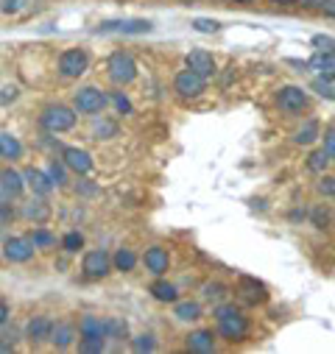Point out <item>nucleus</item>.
Here are the masks:
<instances>
[{
    "label": "nucleus",
    "instance_id": "obj_1",
    "mask_svg": "<svg viewBox=\"0 0 335 354\" xmlns=\"http://www.w3.org/2000/svg\"><path fill=\"white\" fill-rule=\"evenodd\" d=\"M215 324H218V335H221L224 340H229V343L246 340V337H248V329H251L248 318H246L235 304H221V307L215 310Z\"/></svg>",
    "mask_w": 335,
    "mask_h": 354
},
{
    "label": "nucleus",
    "instance_id": "obj_2",
    "mask_svg": "<svg viewBox=\"0 0 335 354\" xmlns=\"http://www.w3.org/2000/svg\"><path fill=\"white\" fill-rule=\"evenodd\" d=\"M75 120H78V112L67 104H48L39 115V126L48 134H64V131L75 129Z\"/></svg>",
    "mask_w": 335,
    "mask_h": 354
},
{
    "label": "nucleus",
    "instance_id": "obj_3",
    "mask_svg": "<svg viewBox=\"0 0 335 354\" xmlns=\"http://www.w3.org/2000/svg\"><path fill=\"white\" fill-rule=\"evenodd\" d=\"M109 106V95L101 90V86H78V90L73 93V109L78 115H101L104 109Z\"/></svg>",
    "mask_w": 335,
    "mask_h": 354
},
{
    "label": "nucleus",
    "instance_id": "obj_4",
    "mask_svg": "<svg viewBox=\"0 0 335 354\" xmlns=\"http://www.w3.org/2000/svg\"><path fill=\"white\" fill-rule=\"evenodd\" d=\"M107 73H109V81L118 84V86H126L137 78V62L129 50H115L107 62Z\"/></svg>",
    "mask_w": 335,
    "mask_h": 354
},
{
    "label": "nucleus",
    "instance_id": "obj_5",
    "mask_svg": "<svg viewBox=\"0 0 335 354\" xmlns=\"http://www.w3.org/2000/svg\"><path fill=\"white\" fill-rule=\"evenodd\" d=\"M81 274L93 282L107 279L112 274V254L107 248H90L81 257Z\"/></svg>",
    "mask_w": 335,
    "mask_h": 354
},
{
    "label": "nucleus",
    "instance_id": "obj_6",
    "mask_svg": "<svg viewBox=\"0 0 335 354\" xmlns=\"http://www.w3.org/2000/svg\"><path fill=\"white\" fill-rule=\"evenodd\" d=\"M277 106H280V112H285L288 118H299L302 112H307L310 98H307V93L302 90V86L285 84V86H280V90H277Z\"/></svg>",
    "mask_w": 335,
    "mask_h": 354
},
{
    "label": "nucleus",
    "instance_id": "obj_7",
    "mask_svg": "<svg viewBox=\"0 0 335 354\" xmlns=\"http://www.w3.org/2000/svg\"><path fill=\"white\" fill-rule=\"evenodd\" d=\"M174 93H176L179 98H185V101H196V98H201V95L207 93V78L185 67V70H179L176 78H174Z\"/></svg>",
    "mask_w": 335,
    "mask_h": 354
},
{
    "label": "nucleus",
    "instance_id": "obj_8",
    "mask_svg": "<svg viewBox=\"0 0 335 354\" xmlns=\"http://www.w3.org/2000/svg\"><path fill=\"white\" fill-rule=\"evenodd\" d=\"M56 67H59L62 78H81L90 70V53L84 48H67V50H62Z\"/></svg>",
    "mask_w": 335,
    "mask_h": 354
},
{
    "label": "nucleus",
    "instance_id": "obj_9",
    "mask_svg": "<svg viewBox=\"0 0 335 354\" xmlns=\"http://www.w3.org/2000/svg\"><path fill=\"white\" fill-rule=\"evenodd\" d=\"M0 251H3V259L12 262V265H26L37 254L34 243L28 240V234H12V237H6L3 240V248H0Z\"/></svg>",
    "mask_w": 335,
    "mask_h": 354
},
{
    "label": "nucleus",
    "instance_id": "obj_10",
    "mask_svg": "<svg viewBox=\"0 0 335 354\" xmlns=\"http://www.w3.org/2000/svg\"><path fill=\"white\" fill-rule=\"evenodd\" d=\"M59 159H62V162H64V167H67L70 173H75V176H87V173L93 170V165H96L90 151L75 148V145H67V148H62Z\"/></svg>",
    "mask_w": 335,
    "mask_h": 354
},
{
    "label": "nucleus",
    "instance_id": "obj_11",
    "mask_svg": "<svg viewBox=\"0 0 335 354\" xmlns=\"http://www.w3.org/2000/svg\"><path fill=\"white\" fill-rule=\"evenodd\" d=\"M143 265L151 277H165L171 271V251L165 245H148L145 254H143Z\"/></svg>",
    "mask_w": 335,
    "mask_h": 354
},
{
    "label": "nucleus",
    "instance_id": "obj_12",
    "mask_svg": "<svg viewBox=\"0 0 335 354\" xmlns=\"http://www.w3.org/2000/svg\"><path fill=\"white\" fill-rule=\"evenodd\" d=\"M0 193H3L6 198H12V201H17L26 193V176H23V170H17L12 165L0 170Z\"/></svg>",
    "mask_w": 335,
    "mask_h": 354
},
{
    "label": "nucleus",
    "instance_id": "obj_13",
    "mask_svg": "<svg viewBox=\"0 0 335 354\" xmlns=\"http://www.w3.org/2000/svg\"><path fill=\"white\" fill-rule=\"evenodd\" d=\"M185 67H188V70H193V73H199V75H204V78H212V75H215V70H218L215 56H212L210 50H204V48L190 50V53L185 56Z\"/></svg>",
    "mask_w": 335,
    "mask_h": 354
},
{
    "label": "nucleus",
    "instance_id": "obj_14",
    "mask_svg": "<svg viewBox=\"0 0 335 354\" xmlns=\"http://www.w3.org/2000/svg\"><path fill=\"white\" fill-rule=\"evenodd\" d=\"M51 215H53L51 204H48L45 198H39V196H34L31 201H26V204L20 207V218L28 221V223H34V226H45V223L51 221Z\"/></svg>",
    "mask_w": 335,
    "mask_h": 354
},
{
    "label": "nucleus",
    "instance_id": "obj_15",
    "mask_svg": "<svg viewBox=\"0 0 335 354\" xmlns=\"http://www.w3.org/2000/svg\"><path fill=\"white\" fill-rule=\"evenodd\" d=\"M23 176H26V190H31V193L39 196V198H48V196L56 190L53 182H51V176H48L45 170H39V167H26Z\"/></svg>",
    "mask_w": 335,
    "mask_h": 354
},
{
    "label": "nucleus",
    "instance_id": "obj_16",
    "mask_svg": "<svg viewBox=\"0 0 335 354\" xmlns=\"http://www.w3.org/2000/svg\"><path fill=\"white\" fill-rule=\"evenodd\" d=\"M75 337H78V329L73 321H53V329H51V346L64 351V348H73L75 346Z\"/></svg>",
    "mask_w": 335,
    "mask_h": 354
},
{
    "label": "nucleus",
    "instance_id": "obj_17",
    "mask_svg": "<svg viewBox=\"0 0 335 354\" xmlns=\"http://www.w3.org/2000/svg\"><path fill=\"white\" fill-rule=\"evenodd\" d=\"M154 28V23L151 20H118V23H101L98 28H96V34H109V31H118V34H123V37H132V34H148Z\"/></svg>",
    "mask_w": 335,
    "mask_h": 354
},
{
    "label": "nucleus",
    "instance_id": "obj_18",
    "mask_svg": "<svg viewBox=\"0 0 335 354\" xmlns=\"http://www.w3.org/2000/svg\"><path fill=\"white\" fill-rule=\"evenodd\" d=\"M51 329H53V321L48 315H34L28 324H26V340L31 346H39V343H48L51 340Z\"/></svg>",
    "mask_w": 335,
    "mask_h": 354
},
{
    "label": "nucleus",
    "instance_id": "obj_19",
    "mask_svg": "<svg viewBox=\"0 0 335 354\" xmlns=\"http://www.w3.org/2000/svg\"><path fill=\"white\" fill-rule=\"evenodd\" d=\"M237 293H240V299L248 301V304H260V301L269 299L266 285L257 282L255 277H240V282H237Z\"/></svg>",
    "mask_w": 335,
    "mask_h": 354
},
{
    "label": "nucleus",
    "instance_id": "obj_20",
    "mask_svg": "<svg viewBox=\"0 0 335 354\" xmlns=\"http://www.w3.org/2000/svg\"><path fill=\"white\" fill-rule=\"evenodd\" d=\"M185 348L188 351H196V354L215 351V332L212 329H196V332H190L188 340H185Z\"/></svg>",
    "mask_w": 335,
    "mask_h": 354
},
{
    "label": "nucleus",
    "instance_id": "obj_21",
    "mask_svg": "<svg viewBox=\"0 0 335 354\" xmlns=\"http://www.w3.org/2000/svg\"><path fill=\"white\" fill-rule=\"evenodd\" d=\"M78 337H104L107 340V318L98 315H81L78 321Z\"/></svg>",
    "mask_w": 335,
    "mask_h": 354
},
{
    "label": "nucleus",
    "instance_id": "obj_22",
    "mask_svg": "<svg viewBox=\"0 0 335 354\" xmlns=\"http://www.w3.org/2000/svg\"><path fill=\"white\" fill-rule=\"evenodd\" d=\"M148 293H151L156 301H162V304H174V301H179V290H176V285H174V282H168V279H162V277H156V279L151 282Z\"/></svg>",
    "mask_w": 335,
    "mask_h": 354
},
{
    "label": "nucleus",
    "instance_id": "obj_23",
    "mask_svg": "<svg viewBox=\"0 0 335 354\" xmlns=\"http://www.w3.org/2000/svg\"><path fill=\"white\" fill-rule=\"evenodd\" d=\"M23 153H26V148L12 131H0V159L17 162V159H23Z\"/></svg>",
    "mask_w": 335,
    "mask_h": 354
},
{
    "label": "nucleus",
    "instance_id": "obj_24",
    "mask_svg": "<svg viewBox=\"0 0 335 354\" xmlns=\"http://www.w3.org/2000/svg\"><path fill=\"white\" fill-rule=\"evenodd\" d=\"M120 134L118 120L107 115H93V140H115Z\"/></svg>",
    "mask_w": 335,
    "mask_h": 354
},
{
    "label": "nucleus",
    "instance_id": "obj_25",
    "mask_svg": "<svg viewBox=\"0 0 335 354\" xmlns=\"http://www.w3.org/2000/svg\"><path fill=\"white\" fill-rule=\"evenodd\" d=\"M307 67L316 70L318 75H335V50H316Z\"/></svg>",
    "mask_w": 335,
    "mask_h": 354
},
{
    "label": "nucleus",
    "instance_id": "obj_26",
    "mask_svg": "<svg viewBox=\"0 0 335 354\" xmlns=\"http://www.w3.org/2000/svg\"><path fill=\"white\" fill-rule=\"evenodd\" d=\"M137 265V254L126 245H120L115 254H112V271H120V274H132Z\"/></svg>",
    "mask_w": 335,
    "mask_h": 354
},
{
    "label": "nucleus",
    "instance_id": "obj_27",
    "mask_svg": "<svg viewBox=\"0 0 335 354\" xmlns=\"http://www.w3.org/2000/svg\"><path fill=\"white\" fill-rule=\"evenodd\" d=\"M28 240L34 243V248H37V251H53V248L59 245L56 234H53V232H48L45 226H37V229H31V232H28Z\"/></svg>",
    "mask_w": 335,
    "mask_h": 354
},
{
    "label": "nucleus",
    "instance_id": "obj_28",
    "mask_svg": "<svg viewBox=\"0 0 335 354\" xmlns=\"http://www.w3.org/2000/svg\"><path fill=\"white\" fill-rule=\"evenodd\" d=\"M318 137H321V126H318V120H305L302 129L293 131V142H296V145H313Z\"/></svg>",
    "mask_w": 335,
    "mask_h": 354
},
{
    "label": "nucleus",
    "instance_id": "obj_29",
    "mask_svg": "<svg viewBox=\"0 0 335 354\" xmlns=\"http://www.w3.org/2000/svg\"><path fill=\"white\" fill-rule=\"evenodd\" d=\"M174 315L179 321H199L204 315V310L199 301H174Z\"/></svg>",
    "mask_w": 335,
    "mask_h": 354
},
{
    "label": "nucleus",
    "instance_id": "obj_30",
    "mask_svg": "<svg viewBox=\"0 0 335 354\" xmlns=\"http://www.w3.org/2000/svg\"><path fill=\"white\" fill-rule=\"evenodd\" d=\"M48 176H51V182H53V187H67V167H64V162L62 159H51L48 162V170H45Z\"/></svg>",
    "mask_w": 335,
    "mask_h": 354
},
{
    "label": "nucleus",
    "instance_id": "obj_31",
    "mask_svg": "<svg viewBox=\"0 0 335 354\" xmlns=\"http://www.w3.org/2000/svg\"><path fill=\"white\" fill-rule=\"evenodd\" d=\"M107 340H129V324L120 318H107Z\"/></svg>",
    "mask_w": 335,
    "mask_h": 354
},
{
    "label": "nucleus",
    "instance_id": "obj_32",
    "mask_svg": "<svg viewBox=\"0 0 335 354\" xmlns=\"http://www.w3.org/2000/svg\"><path fill=\"white\" fill-rule=\"evenodd\" d=\"M313 90L321 98L335 101V75H318V78H313Z\"/></svg>",
    "mask_w": 335,
    "mask_h": 354
},
{
    "label": "nucleus",
    "instance_id": "obj_33",
    "mask_svg": "<svg viewBox=\"0 0 335 354\" xmlns=\"http://www.w3.org/2000/svg\"><path fill=\"white\" fill-rule=\"evenodd\" d=\"M327 167H329V153L324 151V148H316L310 156H307V170H313V173H327Z\"/></svg>",
    "mask_w": 335,
    "mask_h": 354
},
{
    "label": "nucleus",
    "instance_id": "obj_34",
    "mask_svg": "<svg viewBox=\"0 0 335 354\" xmlns=\"http://www.w3.org/2000/svg\"><path fill=\"white\" fill-rule=\"evenodd\" d=\"M59 245H62V248H64L67 254H78V251L84 248V234L73 229V232H67V234H64V237L59 240Z\"/></svg>",
    "mask_w": 335,
    "mask_h": 354
},
{
    "label": "nucleus",
    "instance_id": "obj_35",
    "mask_svg": "<svg viewBox=\"0 0 335 354\" xmlns=\"http://www.w3.org/2000/svg\"><path fill=\"white\" fill-rule=\"evenodd\" d=\"M104 348H107L104 337H78V351L84 354H101Z\"/></svg>",
    "mask_w": 335,
    "mask_h": 354
},
{
    "label": "nucleus",
    "instance_id": "obj_36",
    "mask_svg": "<svg viewBox=\"0 0 335 354\" xmlns=\"http://www.w3.org/2000/svg\"><path fill=\"white\" fill-rule=\"evenodd\" d=\"M329 207H324V204H316L313 209H310V223L316 226V229H327L329 226Z\"/></svg>",
    "mask_w": 335,
    "mask_h": 354
},
{
    "label": "nucleus",
    "instance_id": "obj_37",
    "mask_svg": "<svg viewBox=\"0 0 335 354\" xmlns=\"http://www.w3.org/2000/svg\"><path fill=\"white\" fill-rule=\"evenodd\" d=\"M190 26H193L196 34H218L221 31V23L212 20V17H196Z\"/></svg>",
    "mask_w": 335,
    "mask_h": 354
},
{
    "label": "nucleus",
    "instance_id": "obj_38",
    "mask_svg": "<svg viewBox=\"0 0 335 354\" xmlns=\"http://www.w3.org/2000/svg\"><path fill=\"white\" fill-rule=\"evenodd\" d=\"M15 218H17V212H15V207H12V198H6L3 193H0V226L12 223Z\"/></svg>",
    "mask_w": 335,
    "mask_h": 354
},
{
    "label": "nucleus",
    "instance_id": "obj_39",
    "mask_svg": "<svg viewBox=\"0 0 335 354\" xmlns=\"http://www.w3.org/2000/svg\"><path fill=\"white\" fill-rule=\"evenodd\" d=\"M132 348H134V351H154V348H156V340H154L151 332H143V335H137V337L132 340Z\"/></svg>",
    "mask_w": 335,
    "mask_h": 354
},
{
    "label": "nucleus",
    "instance_id": "obj_40",
    "mask_svg": "<svg viewBox=\"0 0 335 354\" xmlns=\"http://www.w3.org/2000/svg\"><path fill=\"white\" fill-rule=\"evenodd\" d=\"M316 190H318L324 198H335V176H327V173H321V179H318Z\"/></svg>",
    "mask_w": 335,
    "mask_h": 354
},
{
    "label": "nucleus",
    "instance_id": "obj_41",
    "mask_svg": "<svg viewBox=\"0 0 335 354\" xmlns=\"http://www.w3.org/2000/svg\"><path fill=\"white\" fill-rule=\"evenodd\" d=\"M201 293H204V299L218 301V299H224V296H226V285H221V282H207V285L201 288Z\"/></svg>",
    "mask_w": 335,
    "mask_h": 354
},
{
    "label": "nucleus",
    "instance_id": "obj_42",
    "mask_svg": "<svg viewBox=\"0 0 335 354\" xmlns=\"http://www.w3.org/2000/svg\"><path fill=\"white\" fill-rule=\"evenodd\" d=\"M28 6V0H0V12L3 15H20Z\"/></svg>",
    "mask_w": 335,
    "mask_h": 354
},
{
    "label": "nucleus",
    "instance_id": "obj_43",
    "mask_svg": "<svg viewBox=\"0 0 335 354\" xmlns=\"http://www.w3.org/2000/svg\"><path fill=\"white\" fill-rule=\"evenodd\" d=\"M109 101L115 104V109H118L120 115H132V101H129L123 93H112V95H109Z\"/></svg>",
    "mask_w": 335,
    "mask_h": 354
},
{
    "label": "nucleus",
    "instance_id": "obj_44",
    "mask_svg": "<svg viewBox=\"0 0 335 354\" xmlns=\"http://www.w3.org/2000/svg\"><path fill=\"white\" fill-rule=\"evenodd\" d=\"M321 137H324V151L329 153V162H335V126H327Z\"/></svg>",
    "mask_w": 335,
    "mask_h": 354
},
{
    "label": "nucleus",
    "instance_id": "obj_45",
    "mask_svg": "<svg viewBox=\"0 0 335 354\" xmlns=\"http://www.w3.org/2000/svg\"><path fill=\"white\" fill-rule=\"evenodd\" d=\"M310 45H313L316 50H335V39H332V37H324V34H316V37L310 39Z\"/></svg>",
    "mask_w": 335,
    "mask_h": 354
},
{
    "label": "nucleus",
    "instance_id": "obj_46",
    "mask_svg": "<svg viewBox=\"0 0 335 354\" xmlns=\"http://www.w3.org/2000/svg\"><path fill=\"white\" fill-rule=\"evenodd\" d=\"M20 98V90L15 84H9V86H3V90H0V106H6V104H12V101H17Z\"/></svg>",
    "mask_w": 335,
    "mask_h": 354
},
{
    "label": "nucleus",
    "instance_id": "obj_47",
    "mask_svg": "<svg viewBox=\"0 0 335 354\" xmlns=\"http://www.w3.org/2000/svg\"><path fill=\"white\" fill-rule=\"evenodd\" d=\"M75 193H78V196H96L98 187H96L93 182H87V179H81V182H75Z\"/></svg>",
    "mask_w": 335,
    "mask_h": 354
},
{
    "label": "nucleus",
    "instance_id": "obj_48",
    "mask_svg": "<svg viewBox=\"0 0 335 354\" xmlns=\"http://www.w3.org/2000/svg\"><path fill=\"white\" fill-rule=\"evenodd\" d=\"M9 318H12V307H9V301L3 296H0V326H6Z\"/></svg>",
    "mask_w": 335,
    "mask_h": 354
},
{
    "label": "nucleus",
    "instance_id": "obj_49",
    "mask_svg": "<svg viewBox=\"0 0 335 354\" xmlns=\"http://www.w3.org/2000/svg\"><path fill=\"white\" fill-rule=\"evenodd\" d=\"M321 15L324 17H329V20H335V0H321Z\"/></svg>",
    "mask_w": 335,
    "mask_h": 354
},
{
    "label": "nucleus",
    "instance_id": "obj_50",
    "mask_svg": "<svg viewBox=\"0 0 335 354\" xmlns=\"http://www.w3.org/2000/svg\"><path fill=\"white\" fill-rule=\"evenodd\" d=\"M296 6H302V9H318L321 0H296Z\"/></svg>",
    "mask_w": 335,
    "mask_h": 354
},
{
    "label": "nucleus",
    "instance_id": "obj_51",
    "mask_svg": "<svg viewBox=\"0 0 335 354\" xmlns=\"http://www.w3.org/2000/svg\"><path fill=\"white\" fill-rule=\"evenodd\" d=\"M0 351H15V343L6 340V337H0Z\"/></svg>",
    "mask_w": 335,
    "mask_h": 354
},
{
    "label": "nucleus",
    "instance_id": "obj_52",
    "mask_svg": "<svg viewBox=\"0 0 335 354\" xmlns=\"http://www.w3.org/2000/svg\"><path fill=\"white\" fill-rule=\"evenodd\" d=\"M274 6H296V0H269Z\"/></svg>",
    "mask_w": 335,
    "mask_h": 354
},
{
    "label": "nucleus",
    "instance_id": "obj_53",
    "mask_svg": "<svg viewBox=\"0 0 335 354\" xmlns=\"http://www.w3.org/2000/svg\"><path fill=\"white\" fill-rule=\"evenodd\" d=\"M232 3H240V6H248V3H255V0H232Z\"/></svg>",
    "mask_w": 335,
    "mask_h": 354
},
{
    "label": "nucleus",
    "instance_id": "obj_54",
    "mask_svg": "<svg viewBox=\"0 0 335 354\" xmlns=\"http://www.w3.org/2000/svg\"><path fill=\"white\" fill-rule=\"evenodd\" d=\"M0 229H3V226H0Z\"/></svg>",
    "mask_w": 335,
    "mask_h": 354
}]
</instances>
